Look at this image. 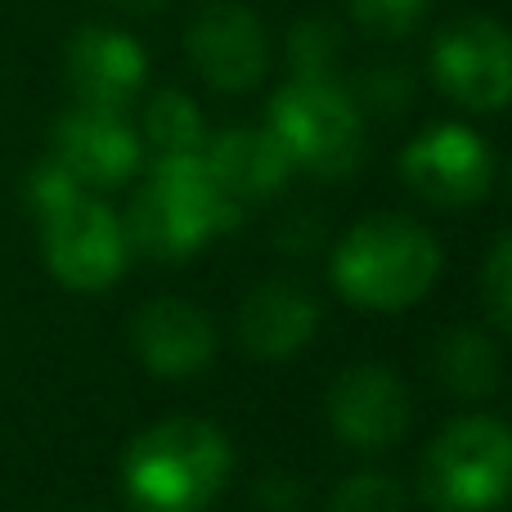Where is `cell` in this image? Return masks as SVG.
<instances>
[{"instance_id": "obj_4", "label": "cell", "mask_w": 512, "mask_h": 512, "mask_svg": "<svg viewBox=\"0 0 512 512\" xmlns=\"http://www.w3.org/2000/svg\"><path fill=\"white\" fill-rule=\"evenodd\" d=\"M265 131L279 140L292 167L319 180L355 176L364 158V117L360 104L333 77H292L274 90Z\"/></svg>"}, {"instance_id": "obj_18", "label": "cell", "mask_w": 512, "mask_h": 512, "mask_svg": "<svg viewBox=\"0 0 512 512\" xmlns=\"http://www.w3.org/2000/svg\"><path fill=\"white\" fill-rule=\"evenodd\" d=\"M337 54H342V32L333 18H297L288 27L292 77H333Z\"/></svg>"}, {"instance_id": "obj_19", "label": "cell", "mask_w": 512, "mask_h": 512, "mask_svg": "<svg viewBox=\"0 0 512 512\" xmlns=\"http://www.w3.org/2000/svg\"><path fill=\"white\" fill-rule=\"evenodd\" d=\"M409 495L391 472H351L333 486L328 512H405Z\"/></svg>"}, {"instance_id": "obj_21", "label": "cell", "mask_w": 512, "mask_h": 512, "mask_svg": "<svg viewBox=\"0 0 512 512\" xmlns=\"http://www.w3.org/2000/svg\"><path fill=\"white\" fill-rule=\"evenodd\" d=\"M481 292H486L490 319L512 337V234L495 243V252L486 256V270H481Z\"/></svg>"}, {"instance_id": "obj_20", "label": "cell", "mask_w": 512, "mask_h": 512, "mask_svg": "<svg viewBox=\"0 0 512 512\" xmlns=\"http://www.w3.org/2000/svg\"><path fill=\"white\" fill-rule=\"evenodd\" d=\"M346 9H351V18L369 36H382V41H405L409 32L423 27L432 0H346Z\"/></svg>"}, {"instance_id": "obj_1", "label": "cell", "mask_w": 512, "mask_h": 512, "mask_svg": "<svg viewBox=\"0 0 512 512\" xmlns=\"http://www.w3.org/2000/svg\"><path fill=\"white\" fill-rule=\"evenodd\" d=\"M243 221V207L216 185L203 153H158L149 180L131 198L126 248L149 261H185Z\"/></svg>"}, {"instance_id": "obj_5", "label": "cell", "mask_w": 512, "mask_h": 512, "mask_svg": "<svg viewBox=\"0 0 512 512\" xmlns=\"http://www.w3.org/2000/svg\"><path fill=\"white\" fill-rule=\"evenodd\" d=\"M418 490L436 512H495L512 499V427L490 414L454 418L418 463Z\"/></svg>"}, {"instance_id": "obj_17", "label": "cell", "mask_w": 512, "mask_h": 512, "mask_svg": "<svg viewBox=\"0 0 512 512\" xmlns=\"http://www.w3.org/2000/svg\"><path fill=\"white\" fill-rule=\"evenodd\" d=\"M144 140L158 153H203L207 122L185 90H158L144 104Z\"/></svg>"}, {"instance_id": "obj_14", "label": "cell", "mask_w": 512, "mask_h": 512, "mask_svg": "<svg viewBox=\"0 0 512 512\" xmlns=\"http://www.w3.org/2000/svg\"><path fill=\"white\" fill-rule=\"evenodd\" d=\"M319 328V301L292 279H265L243 297L239 337L256 360H288L310 346Z\"/></svg>"}, {"instance_id": "obj_7", "label": "cell", "mask_w": 512, "mask_h": 512, "mask_svg": "<svg viewBox=\"0 0 512 512\" xmlns=\"http://www.w3.org/2000/svg\"><path fill=\"white\" fill-rule=\"evenodd\" d=\"M432 81L468 113L512 104V32L490 14H459L432 41Z\"/></svg>"}, {"instance_id": "obj_9", "label": "cell", "mask_w": 512, "mask_h": 512, "mask_svg": "<svg viewBox=\"0 0 512 512\" xmlns=\"http://www.w3.org/2000/svg\"><path fill=\"white\" fill-rule=\"evenodd\" d=\"M185 54L194 72L221 95H248L270 68V41L261 18L239 0H212L185 27Z\"/></svg>"}, {"instance_id": "obj_22", "label": "cell", "mask_w": 512, "mask_h": 512, "mask_svg": "<svg viewBox=\"0 0 512 512\" xmlns=\"http://www.w3.org/2000/svg\"><path fill=\"white\" fill-rule=\"evenodd\" d=\"M252 508L256 512H301L306 508V486L297 472L274 468L252 486Z\"/></svg>"}, {"instance_id": "obj_23", "label": "cell", "mask_w": 512, "mask_h": 512, "mask_svg": "<svg viewBox=\"0 0 512 512\" xmlns=\"http://www.w3.org/2000/svg\"><path fill=\"white\" fill-rule=\"evenodd\" d=\"M364 99H369L373 108H387V113H396V108L405 104V77H396V72L378 68V77L364 81Z\"/></svg>"}, {"instance_id": "obj_15", "label": "cell", "mask_w": 512, "mask_h": 512, "mask_svg": "<svg viewBox=\"0 0 512 512\" xmlns=\"http://www.w3.org/2000/svg\"><path fill=\"white\" fill-rule=\"evenodd\" d=\"M203 162L216 176V185L239 207L279 194V189L288 185V176L297 171L265 126H230V131L207 135Z\"/></svg>"}, {"instance_id": "obj_6", "label": "cell", "mask_w": 512, "mask_h": 512, "mask_svg": "<svg viewBox=\"0 0 512 512\" xmlns=\"http://www.w3.org/2000/svg\"><path fill=\"white\" fill-rule=\"evenodd\" d=\"M41 221V256L45 270L72 292H104L126 270V230L122 216L99 203L90 189L72 194Z\"/></svg>"}, {"instance_id": "obj_12", "label": "cell", "mask_w": 512, "mask_h": 512, "mask_svg": "<svg viewBox=\"0 0 512 512\" xmlns=\"http://www.w3.org/2000/svg\"><path fill=\"white\" fill-rule=\"evenodd\" d=\"M63 77H68L77 104L108 108V113H126L140 99L144 81H149V54L135 36L108 23H86L68 41L63 54Z\"/></svg>"}, {"instance_id": "obj_25", "label": "cell", "mask_w": 512, "mask_h": 512, "mask_svg": "<svg viewBox=\"0 0 512 512\" xmlns=\"http://www.w3.org/2000/svg\"><path fill=\"white\" fill-rule=\"evenodd\" d=\"M131 512H153V508H140V504H135V508H131Z\"/></svg>"}, {"instance_id": "obj_13", "label": "cell", "mask_w": 512, "mask_h": 512, "mask_svg": "<svg viewBox=\"0 0 512 512\" xmlns=\"http://www.w3.org/2000/svg\"><path fill=\"white\" fill-rule=\"evenodd\" d=\"M131 346L158 378H194L216 355V324L185 297H153L135 315Z\"/></svg>"}, {"instance_id": "obj_10", "label": "cell", "mask_w": 512, "mask_h": 512, "mask_svg": "<svg viewBox=\"0 0 512 512\" xmlns=\"http://www.w3.org/2000/svg\"><path fill=\"white\" fill-rule=\"evenodd\" d=\"M414 423L409 391L387 364H351L328 387V427L360 454H382L405 441Z\"/></svg>"}, {"instance_id": "obj_24", "label": "cell", "mask_w": 512, "mask_h": 512, "mask_svg": "<svg viewBox=\"0 0 512 512\" xmlns=\"http://www.w3.org/2000/svg\"><path fill=\"white\" fill-rule=\"evenodd\" d=\"M104 5L122 9V14H158V9H167L171 0H104Z\"/></svg>"}, {"instance_id": "obj_3", "label": "cell", "mask_w": 512, "mask_h": 512, "mask_svg": "<svg viewBox=\"0 0 512 512\" xmlns=\"http://www.w3.org/2000/svg\"><path fill=\"white\" fill-rule=\"evenodd\" d=\"M234 468L230 436L207 418H167L126 445L122 486L140 508L203 512L225 490Z\"/></svg>"}, {"instance_id": "obj_16", "label": "cell", "mask_w": 512, "mask_h": 512, "mask_svg": "<svg viewBox=\"0 0 512 512\" xmlns=\"http://www.w3.org/2000/svg\"><path fill=\"white\" fill-rule=\"evenodd\" d=\"M436 378L445 391H454L459 400H486L499 387V346L495 337H486V328H445L436 342Z\"/></svg>"}, {"instance_id": "obj_8", "label": "cell", "mask_w": 512, "mask_h": 512, "mask_svg": "<svg viewBox=\"0 0 512 512\" xmlns=\"http://www.w3.org/2000/svg\"><path fill=\"white\" fill-rule=\"evenodd\" d=\"M400 180L441 212H468L495 185V153L472 126L436 122L400 149Z\"/></svg>"}, {"instance_id": "obj_2", "label": "cell", "mask_w": 512, "mask_h": 512, "mask_svg": "<svg viewBox=\"0 0 512 512\" xmlns=\"http://www.w3.org/2000/svg\"><path fill=\"white\" fill-rule=\"evenodd\" d=\"M436 274H441V243L427 225L400 212H378L351 225L328 265V279L342 301L369 315H400L418 306L432 292Z\"/></svg>"}, {"instance_id": "obj_11", "label": "cell", "mask_w": 512, "mask_h": 512, "mask_svg": "<svg viewBox=\"0 0 512 512\" xmlns=\"http://www.w3.org/2000/svg\"><path fill=\"white\" fill-rule=\"evenodd\" d=\"M50 158L81 189H117L140 171L144 140L126 122V113L72 104L50 131Z\"/></svg>"}]
</instances>
